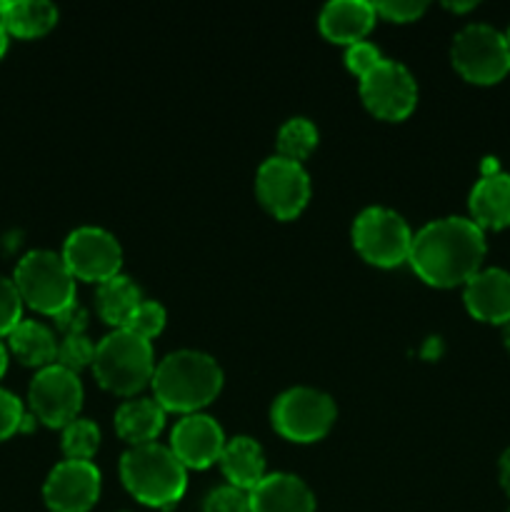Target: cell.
Here are the masks:
<instances>
[{"instance_id":"cell-1","label":"cell","mask_w":510,"mask_h":512,"mask_svg":"<svg viewBox=\"0 0 510 512\" xmlns=\"http://www.w3.org/2000/svg\"><path fill=\"white\" fill-rule=\"evenodd\" d=\"M485 250L483 228L463 215H448L430 220L413 235L408 263L428 285L455 288L478 273Z\"/></svg>"},{"instance_id":"cell-24","label":"cell","mask_w":510,"mask_h":512,"mask_svg":"<svg viewBox=\"0 0 510 512\" xmlns=\"http://www.w3.org/2000/svg\"><path fill=\"white\" fill-rule=\"evenodd\" d=\"M315 145H318V128H315L313 120L295 115V118H288L280 125L278 155H283V158L300 163V160L313 153Z\"/></svg>"},{"instance_id":"cell-10","label":"cell","mask_w":510,"mask_h":512,"mask_svg":"<svg viewBox=\"0 0 510 512\" xmlns=\"http://www.w3.org/2000/svg\"><path fill=\"white\" fill-rule=\"evenodd\" d=\"M255 193L275 218L290 220L308 205L310 175L303 163L273 155L265 158L255 173Z\"/></svg>"},{"instance_id":"cell-35","label":"cell","mask_w":510,"mask_h":512,"mask_svg":"<svg viewBox=\"0 0 510 512\" xmlns=\"http://www.w3.org/2000/svg\"><path fill=\"white\" fill-rule=\"evenodd\" d=\"M0 13H3V3H0ZM5 50H8V30H5L3 20H0V58L5 55Z\"/></svg>"},{"instance_id":"cell-7","label":"cell","mask_w":510,"mask_h":512,"mask_svg":"<svg viewBox=\"0 0 510 512\" xmlns=\"http://www.w3.org/2000/svg\"><path fill=\"white\" fill-rule=\"evenodd\" d=\"M455 70L465 80L493 85L510 73V48L505 33L488 23H468L455 33L450 45Z\"/></svg>"},{"instance_id":"cell-18","label":"cell","mask_w":510,"mask_h":512,"mask_svg":"<svg viewBox=\"0 0 510 512\" xmlns=\"http://www.w3.org/2000/svg\"><path fill=\"white\" fill-rule=\"evenodd\" d=\"M375 5L368 0H330L320 8V33L333 43L353 45L375 25Z\"/></svg>"},{"instance_id":"cell-25","label":"cell","mask_w":510,"mask_h":512,"mask_svg":"<svg viewBox=\"0 0 510 512\" xmlns=\"http://www.w3.org/2000/svg\"><path fill=\"white\" fill-rule=\"evenodd\" d=\"M65 460H90L100 445V430L93 420L75 418L63 428Z\"/></svg>"},{"instance_id":"cell-12","label":"cell","mask_w":510,"mask_h":512,"mask_svg":"<svg viewBox=\"0 0 510 512\" xmlns=\"http://www.w3.org/2000/svg\"><path fill=\"white\" fill-rule=\"evenodd\" d=\"M63 260L70 273L80 280L103 283L120 273L123 265V248L110 230L98 225H80L65 238Z\"/></svg>"},{"instance_id":"cell-16","label":"cell","mask_w":510,"mask_h":512,"mask_svg":"<svg viewBox=\"0 0 510 512\" xmlns=\"http://www.w3.org/2000/svg\"><path fill=\"white\" fill-rule=\"evenodd\" d=\"M470 220L478 228L500 230L510 225V173L488 163L468 198Z\"/></svg>"},{"instance_id":"cell-37","label":"cell","mask_w":510,"mask_h":512,"mask_svg":"<svg viewBox=\"0 0 510 512\" xmlns=\"http://www.w3.org/2000/svg\"><path fill=\"white\" fill-rule=\"evenodd\" d=\"M450 10H470L475 8V3H445Z\"/></svg>"},{"instance_id":"cell-2","label":"cell","mask_w":510,"mask_h":512,"mask_svg":"<svg viewBox=\"0 0 510 512\" xmlns=\"http://www.w3.org/2000/svg\"><path fill=\"white\" fill-rule=\"evenodd\" d=\"M150 385L155 400L165 410H178L183 415L198 413L223 388V368L203 350H173L155 365Z\"/></svg>"},{"instance_id":"cell-38","label":"cell","mask_w":510,"mask_h":512,"mask_svg":"<svg viewBox=\"0 0 510 512\" xmlns=\"http://www.w3.org/2000/svg\"><path fill=\"white\" fill-rule=\"evenodd\" d=\"M503 340H505V348L510 350V323H505V330H503Z\"/></svg>"},{"instance_id":"cell-20","label":"cell","mask_w":510,"mask_h":512,"mask_svg":"<svg viewBox=\"0 0 510 512\" xmlns=\"http://www.w3.org/2000/svg\"><path fill=\"white\" fill-rule=\"evenodd\" d=\"M165 425V408L155 398H130L115 410V430L130 445L153 443Z\"/></svg>"},{"instance_id":"cell-36","label":"cell","mask_w":510,"mask_h":512,"mask_svg":"<svg viewBox=\"0 0 510 512\" xmlns=\"http://www.w3.org/2000/svg\"><path fill=\"white\" fill-rule=\"evenodd\" d=\"M5 370H8V350H5V345L0 343V378L5 375Z\"/></svg>"},{"instance_id":"cell-39","label":"cell","mask_w":510,"mask_h":512,"mask_svg":"<svg viewBox=\"0 0 510 512\" xmlns=\"http://www.w3.org/2000/svg\"><path fill=\"white\" fill-rule=\"evenodd\" d=\"M505 43H508V48H510V25H508V30H505Z\"/></svg>"},{"instance_id":"cell-29","label":"cell","mask_w":510,"mask_h":512,"mask_svg":"<svg viewBox=\"0 0 510 512\" xmlns=\"http://www.w3.org/2000/svg\"><path fill=\"white\" fill-rule=\"evenodd\" d=\"M203 512H250L248 493L235 485H220L208 493Z\"/></svg>"},{"instance_id":"cell-5","label":"cell","mask_w":510,"mask_h":512,"mask_svg":"<svg viewBox=\"0 0 510 512\" xmlns=\"http://www.w3.org/2000/svg\"><path fill=\"white\" fill-rule=\"evenodd\" d=\"M13 283L23 303L53 318L75 303V275L55 250L25 253L15 265Z\"/></svg>"},{"instance_id":"cell-8","label":"cell","mask_w":510,"mask_h":512,"mask_svg":"<svg viewBox=\"0 0 510 512\" xmlns=\"http://www.w3.org/2000/svg\"><path fill=\"white\" fill-rule=\"evenodd\" d=\"M353 245L370 265L395 268L408 260L413 233L403 215L393 208L370 205L353 220Z\"/></svg>"},{"instance_id":"cell-31","label":"cell","mask_w":510,"mask_h":512,"mask_svg":"<svg viewBox=\"0 0 510 512\" xmlns=\"http://www.w3.org/2000/svg\"><path fill=\"white\" fill-rule=\"evenodd\" d=\"M23 420H25V410L18 395L0 388V440L18 433V430L23 428Z\"/></svg>"},{"instance_id":"cell-3","label":"cell","mask_w":510,"mask_h":512,"mask_svg":"<svg viewBox=\"0 0 510 512\" xmlns=\"http://www.w3.org/2000/svg\"><path fill=\"white\" fill-rule=\"evenodd\" d=\"M120 478L135 500L150 508H170L188 485V468L175 458L170 445H130L120 458Z\"/></svg>"},{"instance_id":"cell-4","label":"cell","mask_w":510,"mask_h":512,"mask_svg":"<svg viewBox=\"0 0 510 512\" xmlns=\"http://www.w3.org/2000/svg\"><path fill=\"white\" fill-rule=\"evenodd\" d=\"M93 373L103 388L118 395H133L153 380V345L133 330L115 328L95 345Z\"/></svg>"},{"instance_id":"cell-40","label":"cell","mask_w":510,"mask_h":512,"mask_svg":"<svg viewBox=\"0 0 510 512\" xmlns=\"http://www.w3.org/2000/svg\"><path fill=\"white\" fill-rule=\"evenodd\" d=\"M508 512H510V510H508Z\"/></svg>"},{"instance_id":"cell-11","label":"cell","mask_w":510,"mask_h":512,"mask_svg":"<svg viewBox=\"0 0 510 512\" xmlns=\"http://www.w3.org/2000/svg\"><path fill=\"white\" fill-rule=\"evenodd\" d=\"M360 98L365 108L383 120H403L418 103V83L398 60L383 58L360 78Z\"/></svg>"},{"instance_id":"cell-34","label":"cell","mask_w":510,"mask_h":512,"mask_svg":"<svg viewBox=\"0 0 510 512\" xmlns=\"http://www.w3.org/2000/svg\"><path fill=\"white\" fill-rule=\"evenodd\" d=\"M500 483H503L505 493L510 495V448L500 455Z\"/></svg>"},{"instance_id":"cell-14","label":"cell","mask_w":510,"mask_h":512,"mask_svg":"<svg viewBox=\"0 0 510 512\" xmlns=\"http://www.w3.org/2000/svg\"><path fill=\"white\" fill-rule=\"evenodd\" d=\"M225 433L213 415L188 413L170 430V450L185 468L203 470L218 463L225 448Z\"/></svg>"},{"instance_id":"cell-33","label":"cell","mask_w":510,"mask_h":512,"mask_svg":"<svg viewBox=\"0 0 510 512\" xmlns=\"http://www.w3.org/2000/svg\"><path fill=\"white\" fill-rule=\"evenodd\" d=\"M55 325L63 330L65 335H80L88 328V310L83 305L73 303L70 308H65L63 313L55 315Z\"/></svg>"},{"instance_id":"cell-23","label":"cell","mask_w":510,"mask_h":512,"mask_svg":"<svg viewBox=\"0 0 510 512\" xmlns=\"http://www.w3.org/2000/svg\"><path fill=\"white\" fill-rule=\"evenodd\" d=\"M0 20L8 35L38 38L58 23V8L48 0H13V3H3Z\"/></svg>"},{"instance_id":"cell-30","label":"cell","mask_w":510,"mask_h":512,"mask_svg":"<svg viewBox=\"0 0 510 512\" xmlns=\"http://www.w3.org/2000/svg\"><path fill=\"white\" fill-rule=\"evenodd\" d=\"M380 60H383V53H380L378 45L368 43V40H358V43L348 45V50H345V65H348L350 73H355L358 78L370 73Z\"/></svg>"},{"instance_id":"cell-26","label":"cell","mask_w":510,"mask_h":512,"mask_svg":"<svg viewBox=\"0 0 510 512\" xmlns=\"http://www.w3.org/2000/svg\"><path fill=\"white\" fill-rule=\"evenodd\" d=\"M93 358H95L93 340H90L85 333H80V335H65V338L60 340L55 363L78 373V370L85 368V365H93Z\"/></svg>"},{"instance_id":"cell-32","label":"cell","mask_w":510,"mask_h":512,"mask_svg":"<svg viewBox=\"0 0 510 512\" xmlns=\"http://www.w3.org/2000/svg\"><path fill=\"white\" fill-rule=\"evenodd\" d=\"M375 5V13L383 15L388 20H398V23H408V20H418L425 13V0H380Z\"/></svg>"},{"instance_id":"cell-28","label":"cell","mask_w":510,"mask_h":512,"mask_svg":"<svg viewBox=\"0 0 510 512\" xmlns=\"http://www.w3.org/2000/svg\"><path fill=\"white\" fill-rule=\"evenodd\" d=\"M23 320V298L10 278L0 275V338L10 335Z\"/></svg>"},{"instance_id":"cell-22","label":"cell","mask_w":510,"mask_h":512,"mask_svg":"<svg viewBox=\"0 0 510 512\" xmlns=\"http://www.w3.org/2000/svg\"><path fill=\"white\" fill-rule=\"evenodd\" d=\"M8 345L25 365H53L58 358V340L53 330L40 320H20L13 333L8 335Z\"/></svg>"},{"instance_id":"cell-19","label":"cell","mask_w":510,"mask_h":512,"mask_svg":"<svg viewBox=\"0 0 510 512\" xmlns=\"http://www.w3.org/2000/svg\"><path fill=\"white\" fill-rule=\"evenodd\" d=\"M218 463L228 478V485H235L245 493H250L265 478V453L258 440L248 438V435H235V438L225 440Z\"/></svg>"},{"instance_id":"cell-17","label":"cell","mask_w":510,"mask_h":512,"mask_svg":"<svg viewBox=\"0 0 510 512\" xmlns=\"http://www.w3.org/2000/svg\"><path fill=\"white\" fill-rule=\"evenodd\" d=\"M248 500L250 512H315V493L293 473H265Z\"/></svg>"},{"instance_id":"cell-15","label":"cell","mask_w":510,"mask_h":512,"mask_svg":"<svg viewBox=\"0 0 510 512\" xmlns=\"http://www.w3.org/2000/svg\"><path fill=\"white\" fill-rule=\"evenodd\" d=\"M463 300L468 313L483 323H510V273L503 268H480L465 283Z\"/></svg>"},{"instance_id":"cell-27","label":"cell","mask_w":510,"mask_h":512,"mask_svg":"<svg viewBox=\"0 0 510 512\" xmlns=\"http://www.w3.org/2000/svg\"><path fill=\"white\" fill-rule=\"evenodd\" d=\"M165 320H168V313H165V308L158 303V300H143V303L135 308L133 318L128 320L125 328L138 333L140 338L150 340L165 328Z\"/></svg>"},{"instance_id":"cell-9","label":"cell","mask_w":510,"mask_h":512,"mask_svg":"<svg viewBox=\"0 0 510 512\" xmlns=\"http://www.w3.org/2000/svg\"><path fill=\"white\" fill-rule=\"evenodd\" d=\"M28 403L33 418L50 428H65L73 423L83 405V383L75 370L53 363L35 373L28 388Z\"/></svg>"},{"instance_id":"cell-13","label":"cell","mask_w":510,"mask_h":512,"mask_svg":"<svg viewBox=\"0 0 510 512\" xmlns=\"http://www.w3.org/2000/svg\"><path fill=\"white\" fill-rule=\"evenodd\" d=\"M100 470L90 460H63L48 473L43 498L50 512H88L98 503Z\"/></svg>"},{"instance_id":"cell-21","label":"cell","mask_w":510,"mask_h":512,"mask_svg":"<svg viewBox=\"0 0 510 512\" xmlns=\"http://www.w3.org/2000/svg\"><path fill=\"white\" fill-rule=\"evenodd\" d=\"M95 303H98V313L105 323L115 325V328H125L128 320L133 318L135 308L143 303V295H140V288L128 275L118 273L98 283Z\"/></svg>"},{"instance_id":"cell-6","label":"cell","mask_w":510,"mask_h":512,"mask_svg":"<svg viewBox=\"0 0 510 512\" xmlns=\"http://www.w3.org/2000/svg\"><path fill=\"white\" fill-rule=\"evenodd\" d=\"M335 415H338L335 400L310 385H295V388L283 390L270 408L273 428L293 443H315L328 435L335 423Z\"/></svg>"}]
</instances>
